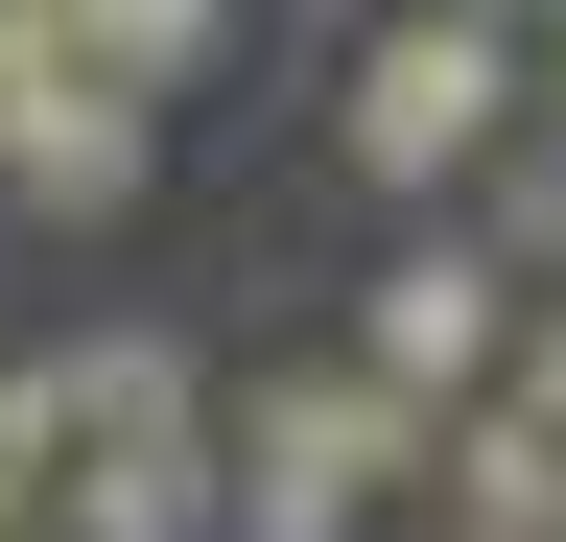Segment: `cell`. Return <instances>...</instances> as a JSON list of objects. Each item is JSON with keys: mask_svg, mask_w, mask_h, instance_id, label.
Instances as JSON below:
<instances>
[{"mask_svg": "<svg viewBox=\"0 0 566 542\" xmlns=\"http://www.w3.org/2000/svg\"><path fill=\"white\" fill-rule=\"evenodd\" d=\"M378 496H424V401H378L354 354L212 401V542H378Z\"/></svg>", "mask_w": 566, "mask_h": 542, "instance_id": "6da1fadb", "label": "cell"}, {"mask_svg": "<svg viewBox=\"0 0 566 542\" xmlns=\"http://www.w3.org/2000/svg\"><path fill=\"white\" fill-rule=\"evenodd\" d=\"M142 166H166V118L71 72V47H48V0H0V189L95 236V213H142Z\"/></svg>", "mask_w": 566, "mask_h": 542, "instance_id": "7a4b0ae2", "label": "cell"}, {"mask_svg": "<svg viewBox=\"0 0 566 542\" xmlns=\"http://www.w3.org/2000/svg\"><path fill=\"white\" fill-rule=\"evenodd\" d=\"M495 142H520V47L495 24H378L354 47V166L378 189H472Z\"/></svg>", "mask_w": 566, "mask_h": 542, "instance_id": "3957f363", "label": "cell"}, {"mask_svg": "<svg viewBox=\"0 0 566 542\" xmlns=\"http://www.w3.org/2000/svg\"><path fill=\"white\" fill-rule=\"evenodd\" d=\"M495 330H520V284H495L472 236H401V259H378V307H354V378L449 425V401H495Z\"/></svg>", "mask_w": 566, "mask_h": 542, "instance_id": "277c9868", "label": "cell"}, {"mask_svg": "<svg viewBox=\"0 0 566 542\" xmlns=\"http://www.w3.org/2000/svg\"><path fill=\"white\" fill-rule=\"evenodd\" d=\"M424 519L449 542H566V448L495 425V401H449V425H424Z\"/></svg>", "mask_w": 566, "mask_h": 542, "instance_id": "5b68a950", "label": "cell"}, {"mask_svg": "<svg viewBox=\"0 0 566 542\" xmlns=\"http://www.w3.org/2000/svg\"><path fill=\"white\" fill-rule=\"evenodd\" d=\"M48 47H71L95 95H142V118H166L212 47H237V0H48Z\"/></svg>", "mask_w": 566, "mask_h": 542, "instance_id": "8992f818", "label": "cell"}, {"mask_svg": "<svg viewBox=\"0 0 566 542\" xmlns=\"http://www.w3.org/2000/svg\"><path fill=\"white\" fill-rule=\"evenodd\" d=\"M495 284H566V95H520V142H495Z\"/></svg>", "mask_w": 566, "mask_h": 542, "instance_id": "52a82bcc", "label": "cell"}, {"mask_svg": "<svg viewBox=\"0 0 566 542\" xmlns=\"http://www.w3.org/2000/svg\"><path fill=\"white\" fill-rule=\"evenodd\" d=\"M48 448H71V401H48V354H0V542L48 519Z\"/></svg>", "mask_w": 566, "mask_h": 542, "instance_id": "ba28073f", "label": "cell"}, {"mask_svg": "<svg viewBox=\"0 0 566 542\" xmlns=\"http://www.w3.org/2000/svg\"><path fill=\"white\" fill-rule=\"evenodd\" d=\"M495 425H543V448H566V284H543L520 330H495Z\"/></svg>", "mask_w": 566, "mask_h": 542, "instance_id": "9c48e42d", "label": "cell"}, {"mask_svg": "<svg viewBox=\"0 0 566 542\" xmlns=\"http://www.w3.org/2000/svg\"><path fill=\"white\" fill-rule=\"evenodd\" d=\"M401 24H495V47H520V24H543V0H401Z\"/></svg>", "mask_w": 566, "mask_h": 542, "instance_id": "30bf717a", "label": "cell"}, {"mask_svg": "<svg viewBox=\"0 0 566 542\" xmlns=\"http://www.w3.org/2000/svg\"><path fill=\"white\" fill-rule=\"evenodd\" d=\"M543 47H566V0H543Z\"/></svg>", "mask_w": 566, "mask_h": 542, "instance_id": "8fae6325", "label": "cell"}]
</instances>
